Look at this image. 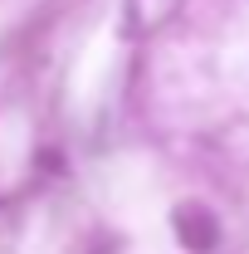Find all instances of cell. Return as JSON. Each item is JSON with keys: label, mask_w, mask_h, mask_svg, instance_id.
Masks as SVG:
<instances>
[{"label": "cell", "mask_w": 249, "mask_h": 254, "mask_svg": "<svg viewBox=\"0 0 249 254\" xmlns=\"http://www.w3.org/2000/svg\"><path fill=\"white\" fill-rule=\"evenodd\" d=\"M171 5H176V0H123V34L127 39L152 34L156 25L171 15Z\"/></svg>", "instance_id": "2"}, {"label": "cell", "mask_w": 249, "mask_h": 254, "mask_svg": "<svg viewBox=\"0 0 249 254\" xmlns=\"http://www.w3.org/2000/svg\"><path fill=\"white\" fill-rule=\"evenodd\" d=\"M171 225H176V240H181L190 254H210L220 245V220L205 205H176Z\"/></svg>", "instance_id": "1"}]
</instances>
